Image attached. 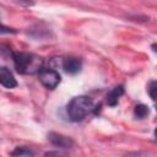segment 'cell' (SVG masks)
Wrapping results in <instances>:
<instances>
[{"instance_id":"obj_2","label":"cell","mask_w":157,"mask_h":157,"mask_svg":"<svg viewBox=\"0 0 157 157\" xmlns=\"http://www.w3.org/2000/svg\"><path fill=\"white\" fill-rule=\"evenodd\" d=\"M94 105L93 102L90 97L87 96H77L74 97L67 107H66V113L70 118L71 121H81L86 118V115L91 112H93Z\"/></svg>"},{"instance_id":"obj_12","label":"cell","mask_w":157,"mask_h":157,"mask_svg":"<svg viewBox=\"0 0 157 157\" xmlns=\"http://www.w3.org/2000/svg\"><path fill=\"white\" fill-rule=\"evenodd\" d=\"M151 49H152V50H153V52L157 54V43H153V44L151 45Z\"/></svg>"},{"instance_id":"obj_1","label":"cell","mask_w":157,"mask_h":157,"mask_svg":"<svg viewBox=\"0 0 157 157\" xmlns=\"http://www.w3.org/2000/svg\"><path fill=\"white\" fill-rule=\"evenodd\" d=\"M12 60L16 71L23 75H32L43 69V59L31 53H12Z\"/></svg>"},{"instance_id":"obj_3","label":"cell","mask_w":157,"mask_h":157,"mask_svg":"<svg viewBox=\"0 0 157 157\" xmlns=\"http://www.w3.org/2000/svg\"><path fill=\"white\" fill-rule=\"evenodd\" d=\"M38 77H39L40 83L49 90H54L60 83V80H61L59 72L50 67H43L38 72Z\"/></svg>"},{"instance_id":"obj_8","label":"cell","mask_w":157,"mask_h":157,"mask_svg":"<svg viewBox=\"0 0 157 157\" xmlns=\"http://www.w3.org/2000/svg\"><path fill=\"white\" fill-rule=\"evenodd\" d=\"M12 157H33L34 151L27 146H18L11 152Z\"/></svg>"},{"instance_id":"obj_5","label":"cell","mask_w":157,"mask_h":157,"mask_svg":"<svg viewBox=\"0 0 157 157\" xmlns=\"http://www.w3.org/2000/svg\"><path fill=\"white\" fill-rule=\"evenodd\" d=\"M61 65H63V69L70 75H75V74L80 72V70L82 67L81 60L78 58H74V56H69V58L63 59Z\"/></svg>"},{"instance_id":"obj_10","label":"cell","mask_w":157,"mask_h":157,"mask_svg":"<svg viewBox=\"0 0 157 157\" xmlns=\"http://www.w3.org/2000/svg\"><path fill=\"white\" fill-rule=\"evenodd\" d=\"M148 94L153 101H157V81L153 80L148 85Z\"/></svg>"},{"instance_id":"obj_9","label":"cell","mask_w":157,"mask_h":157,"mask_svg":"<svg viewBox=\"0 0 157 157\" xmlns=\"http://www.w3.org/2000/svg\"><path fill=\"white\" fill-rule=\"evenodd\" d=\"M150 110H148V107L145 105V104H137L134 109V114L136 118L139 119H145L147 115H148Z\"/></svg>"},{"instance_id":"obj_13","label":"cell","mask_w":157,"mask_h":157,"mask_svg":"<svg viewBox=\"0 0 157 157\" xmlns=\"http://www.w3.org/2000/svg\"><path fill=\"white\" fill-rule=\"evenodd\" d=\"M155 136H156V139H157V128H156V130H155Z\"/></svg>"},{"instance_id":"obj_4","label":"cell","mask_w":157,"mask_h":157,"mask_svg":"<svg viewBox=\"0 0 157 157\" xmlns=\"http://www.w3.org/2000/svg\"><path fill=\"white\" fill-rule=\"evenodd\" d=\"M48 140L50 141L52 145H54L56 147H61V148H69L74 145V141L71 137L65 136V135L59 134V132H49Z\"/></svg>"},{"instance_id":"obj_14","label":"cell","mask_w":157,"mask_h":157,"mask_svg":"<svg viewBox=\"0 0 157 157\" xmlns=\"http://www.w3.org/2000/svg\"><path fill=\"white\" fill-rule=\"evenodd\" d=\"M156 110H157V107H156Z\"/></svg>"},{"instance_id":"obj_6","label":"cell","mask_w":157,"mask_h":157,"mask_svg":"<svg viewBox=\"0 0 157 157\" xmlns=\"http://www.w3.org/2000/svg\"><path fill=\"white\" fill-rule=\"evenodd\" d=\"M0 83L5 88H13L17 86V81H16L15 76L6 66L0 67Z\"/></svg>"},{"instance_id":"obj_7","label":"cell","mask_w":157,"mask_h":157,"mask_svg":"<svg viewBox=\"0 0 157 157\" xmlns=\"http://www.w3.org/2000/svg\"><path fill=\"white\" fill-rule=\"evenodd\" d=\"M123 93H124V86H121V85L115 86L107 96V104L110 107H115L118 104L119 98L123 96Z\"/></svg>"},{"instance_id":"obj_11","label":"cell","mask_w":157,"mask_h":157,"mask_svg":"<svg viewBox=\"0 0 157 157\" xmlns=\"http://www.w3.org/2000/svg\"><path fill=\"white\" fill-rule=\"evenodd\" d=\"M0 32L4 34V33H16V31L15 29H12V28H7V27H5L4 25H1V29H0Z\"/></svg>"}]
</instances>
